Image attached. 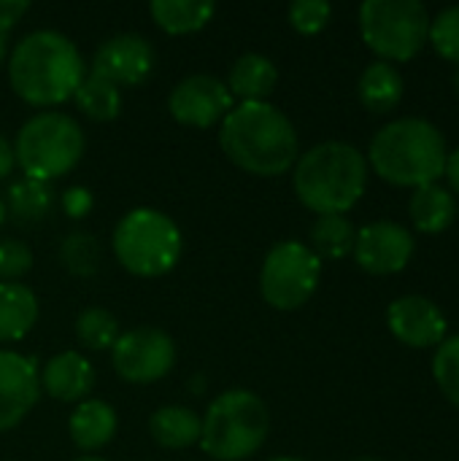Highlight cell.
Returning a JSON list of instances; mask_svg holds the SVG:
<instances>
[{
  "mask_svg": "<svg viewBox=\"0 0 459 461\" xmlns=\"http://www.w3.org/2000/svg\"><path fill=\"white\" fill-rule=\"evenodd\" d=\"M219 146L233 165L252 176L276 178L298 162V132L276 105L238 103L222 119Z\"/></svg>",
  "mask_w": 459,
  "mask_h": 461,
  "instance_id": "cell-1",
  "label": "cell"
},
{
  "mask_svg": "<svg viewBox=\"0 0 459 461\" xmlns=\"http://www.w3.org/2000/svg\"><path fill=\"white\" fill-rule=\"evenodd\" d=\"M11 89L30 105H60L84 81V59L76 43L57 30L24 35L8 57Z\"/></svg>",
  "mask_w": 459,
  "mask_h": 461,
  "instance_id": "cell-2",
  "label": "cell"
},
{
  "mask_svg": "<svg viewBox=\"0 0 459 461\" xmlns=\"http://www.w3.org/2000/svg\"><path fill=\"white\" fill-rule=\"evenodd\" d=\"M292 184L308 211L319 216L346 213L365 192L368 162L352 143L327 140L298 157Z\"/></svg>",
  "mask_w": 459,
  "mask_h": 461,
  "instance_id": "cell-3",
  "label": "cell"
},
{
  "mask_svg": "<svg viewBox=\"0 0 459 461\" xmlns=\"http://www.w3.org/2000/svg\"><path fill=\"white\" fill-rule=\"evenodd\" d=\"M373 170L395 186H427L446 170V140L441 130L417 116L390 122L371 140Z\"/></svg>",
  "mask_w": 459,
  "mask_h": 461,
  "instance_id": "cell-4",
  "label": "cell"
},
{
  "mask_svg": "<svg viewBox=\"0 0 459 461\" xmlns=\"http://www.w3.org/2000/svg\"><path fill=\"white\" fill-rule=\"evenodd\" d=\"M268 408L249 389L219 394L203 419L200 448L216 461H241L254 456L268 438Z\"/></svg>",
  "mask_w": 459,
  "mask_h": 461,
  "instance_id": "cell-5",
  "label": "cell"
},
{
  "mask_svg": "<svg viewBox=\"0 0 459 461\" xmlns=\"http://www.w3.org/2000/svg\"><path fill=\"white\" fill-rule=\"evenodd\" d=\"M84 154V130L60 111H43L27 119L14 140V159L24 178L54 181L73 170Z\"/></svg>",
  "mask_w": 459,
  "mask_h": 461,
  "instance_id": "cell-6",
  "label": "cell"
},
{
  "mask_svg": "<svg viewBox=\"0 0 459 461\" xmlns=\"http://www.w3.org/2000/svg\"><path fill=\"white\" fill-rule=\"evenodd\" d=\"M114 254L127 273L157 278L176 267L181 232L170 216L154 208H135L124 213L114 230Z\"/></svg>",
  "mask_w": 459,
  "mask_h": 461,
  "instance_id": "cell-7",
  "label": "cell"
},
{
  "mask_svg": "<svg viewBox=\"0 0 459 461\" xmlns=\"http://www.w3.org/2000/svg\"><path fill=\"white\" fill-rule=\"evenodd\" d=\"M360 30L384 62H406L419 54L430 35V14L419 0H365Z\"/></svg>",
  "mask_w": 459,
  "mask_h": 461,
  "instance_id": "cell-8",
  "label": "cell"
},
{
  "mask_svg": "<svg viewBox=\"0 0 459 461\" xmlns=\"http://www.w3.org/2000/svg\"><path fill=\"white\" fill-rule=\"evenodd\" d=\"M322 276V259L298 240L276 243L260 270V292L262 300L276 311H298L303 308Z\"/></svg>",
  "mask_w": 459,
  "mask_h": 461,
  "instance_id": "cell-9",
  "label": "cell"
},
{
  "mask_svg": "<svg viewBox=\"0 0 459 461\" xmlns=\"http://www.w3.org/2000/svg\"><path fill=\"white\" fill-rule=\"evenodd\" d=\"M114 370L127 384H154L165 378L176 362V346L168 332L138 327L116 338L111 348Z\"/></svg>",
  "mask_w": 459,
  "mask_h": 461,
  "instance_id": "cell-10",
  "label": "cell"
},
{
  "mask_svg": "<svg viewBox=\"0 0 459 461\" xmlns=\"http://www.w3.org/2000/svg\"><path fill=\"white\" fill-rule=\"evenodd\" d=\"M168 111L179 124L187 127H214L233 111V95L225 81L208 73L187 76L168 95Z\"/></svg>",
  "mask_w": 459,
  "mask_h": 461,
  "instance_id": "cell-11",
  "label": "cell"
},
{
  "mask_svg": "<svg viewBox=\"0 0 459 461\" xmlns=\"http://www.w3.org/2000/svg\"><path fill=\"white\" fill-rule=\"evenodd\" d=\"M154 65L151 43L143 35L122 32L100 43L92 57V76L111 81L114 86H138L149 78Z\"/></svg>",
  "mask_w": 459,
  "mask_h": 461,
  "instance_id": "cell-12",
  "label": "cell"
},
{
  "mask_svg": "<svg viewBox=\"0 0 459 461\" xmlns=\"http://www.w3.org/2000/svg\"><path fill=\"white\" fill-rule=\"evenodd\" d=\"M414 254V238L403 224L373 221L357 232L354 259L365 273L392 276L400 273Z\"/></svg>",
  "mask_w": 459,
  "mask_h": 461,
  "instance_id": "cell-13",
  "label": "cell"
},
{
  "mask_svg": "<svg viewBox=\"0 0 459 461\" xmlns=\"http://www.w3.org/2000/svg\"><path fill=\"white\" fill-rule=\"evenodd\" d=\"M38 362L16 351H0V432L14 429L38 402Z\"/></svg>",
  "mask_w": 459,
  "mask_h": 461,
  "instance_id": "cell-14",
  "label": "cell"
},
{
  "mask_svg": "<svg viewBox=\"0 0 459 461\" xmlns=\"http://www.w3.org/2000/svg\"><path fill=\"white\" fill-rule=\"evenodd\" d=\"M387 321H390L392 335L409 348H430L446 340L449 324H446L444 311L433 300L419 297V294L395 300L387 311Z\"/></svg>",
  "mask_w": 459,
  "mask_h": 461,
  "instance_id": "cell-15",
  "label": "cell"
},
{
  "mask_svg": "<svg viewBox=\"0 0 459 461\" xmlns=\"http://www.w3.org/2000/svg\"><path fill=\"white\" fill-rule=\"evenodd\" d=\"M38 378L41 392H46L49 397L60 402H76L89 394L95 384V370L78 351H62L46 362Z\"/></svg>",
  "mask_w": 459,
  "mask_h": 461,
  "instance_id": "cell-16",
  "label": "cell"
},
{
  "mask_svg": "<svg viewBox=\"0 0 459 461\" xmlns=\"http://www.w3.org/2000/svg\"><path fill=\"white\" fill-rule=\"evenodd\" d=\"M279 70L265 54H241L227 76V89L233 100L238 97L241 103H265V97L276 89Z\"/></svg>",
  "mask_w": 459,
  "mask_h": 461,
  "instance_id": "cell-17",
  "label": "cell"
},
{
  "mask_svg": "<svg viewBox=\"0 0 459 461\" xmlns=\"http://www.w3.org/2000/svg\"><path fill=\"white\" fill-rule=\"evenodd\" d=\"M70 440L81 451H97L108 446L116 435V413L103 400H84L68 419Z\"/></svg>",
  "mask_w": 459,
  "mask_h": 461,
  "instance_id": "cell-18",
  "label": "cell"
},
{
  "mask_svg": "<svg viewBox=\"0 0 459 461\" xmlns=\"http://www.w3.org/2000/svg\"><path fill=\"white\" fill-rule=\"evenodd\" d=\"M403 76L400 70L392 65V62H371L363 76H360V86H357V95H360V103L373 111V113H390L400 105L403 100Z\"/></svg>",
  "mask_w": 459,
  "mask_h": 461,
  "instance_id": "cell-19",
  "label": "cell"
},
{
  "mask_svg": "<svg viewBox=\"0 0 459 461\" xmlns=\"http://www.w3.org/2000/svg\"><path fill=\"white\" fill-rule=\"evenodd\" d=\"M38 321V300L24 284H0V343L22 340Z\"/></svg>",
  "mask_w": 459,
  "mask_h": 461,
  "instance_id": "cell-20",
  "label": "cell"
},
{
  "mask_svg": "<svg viewBox=\"0 0 459 461\" xmlns=\"http://www.w3.org/2000/svg\"><path fill=\"white\" fill-rule=\"evenodd\" d=\"M200 429H203V419L195 411L181 408V405L160 408L149 419V432H151L154 443H160L162 448H170V451H181V448L200 443Z\"/></svg>",
  "mask_w": 459,
  "mask_h": 461,
  "instance_id": "cell-21",
  "label": "cell"
},
{
  "mask_svg": "<svg viewBox=\"0 0 459 461\" xmlns=\"http://www.w3.org/2000/svg\"><path fill=\"white\" fill-rule=\"evenodd\" d=\"M214 11L216 5L208 0H151L149 3L151 19L168 35H189V32L203 30L211 22Z\"/></svg>",
  "mask_w": 459,
  "mask_h": 461,
  "instance_id": "cell-22",
  "label": "cell"
},
{
  "mask_svg": "<svg viewBox=\"0 0 459 461\" xmlns=\"http://www.w3.org/2000/svg\"><path fill=\"white\" fill-rule=\"evenodd\" d=\"M409 211H411V221L419 232L438 235L446 227H452V221L457 216V203L449 189H444L438 184H427L414 192Z\"/></svg>",
  "mask_w": 459,
  "mask_h": 461,
  "instance_id": "cell-23",
  "label": "cell"
},
{
  "mask_svg": "<svg viewBox=\"0 0 459 461\" xmlns=\"http://www.w3.org/2000/svg\"><path fill=\"white\" fill-rule=\"evenodd\" d=\"M51 208H54V189L46 181L22 178L11 184L8 197H5V213L16 224H35L46 219Z\"/></svg>",
  "mask_w": 459,
  "mask_h": 461,
  "instance_id": "cell-24",
  "label": "cell"
},
{
  "mask_svg": "<svg viewBox=\"0 0 459 461\" xmlns=\"http://www.w3.org/2000/svg\"><path fill=\"white\" fill-rule=\"evenodd\" d=\"M357 230L344 213H327L319 216L311 227V243L314 254L322 259H344L354 251Z\"/></svg>",
  "mask_w": 459,
  "mask_h": 461,
  "instance_id": "cell-25",
  "label": "cell"
},
{
  "mask_svg": "<svg viewBox=\"0 0 459 461\" xmlns=\"http://www.w3.org/2000/svg\"><path fill=\"white\" fill-rule=\"evenodd\" d=\"M73 100L81 108V113H87L95 122H111L122 111L119 86H114L111 81H106L100 76H92V73L84 76V81L73 92Z\"/></svg>",
  "mask_w": 459,
  "mask_h": 461,
  "instance_id": "cell-26",
  "label": "cell"
},
{
  "mask_svg": "<svg viewBox=\"0 0 459 461\" xmlns=\"http://www.w3.org/2000/svg\"><path fill=\"white\" fill-rule=\"evenodd\" d=\"M60 262L76 278H89L100 267V243L92 232H70L60 243Z\"/></svg>",
  "mask_w": 459,
  "mask_h": 461,
  "instance_id": "cell-27",
  "label": "cell"
},
{
  "mask_svg": "<svg viewBox=\"0 0 459 461\" xmlns=\"http://www.w3.org/2000/svg\"><path fill=\"white\" fill-rule=\"evenodd\" d=\"M76 338L81 346H87L92 351H106V348H114V343L119 338V324L108 311L87 308L76 319Z\"/></svg>",
  "mask_w": 459,
  "mask_h": 461,
  "instance_id": "cell-28",
  "label": "cell"
},
{
  "mask_svg": "<svg viewBox=\"0 0 459 461\" xmlns=\"http://www.w3.org/2000/svg\"><path fill=\"white\" fill-rule=\"evenodd\" d=\"M433 375L444 397L459 408V335L446 338L433 359Z\"/></svg>",
  "mask_w": 459,
  "mask_h": 461,
  "instance_id": "cell-29",
  "label": "cell"
},
{
  "mask_svg": "<svg viewBox=\"0 0 459 461\" xmlns=\"http://www.w3.org/2000/svg\"><path fill=\"white\" fill-rule=\"evenodd\" d=\"M427 38L444 59L459 62V5H449L436 19H430Z\"/></svg>",
  "mask_w": 459,
  "mask_h": 461,
  "instance_id": "cell-30",
  "label": "cell"
},
{
  "mask_svg": "<svg viewBox=\"0 0 459 461\" xmlns=\"http://www.w3.org/2000/svg\"><path fill=\"white\" fill-rule=\"evenodd\" d=\"M330 3L327 0H295L289 5V24L300 32V35H317L327 27L330 22Z\"/></svg>",
  "mask_w": 459,
  "mask_h": 461,
  "instance_id": "cell-31",
  "label": "cell"
},
{
  "mask_svg": "<svg viewBox=\"0 0 459 461\" xmlns=\"http://www.w3.org/2000/svg\"><path fill=\"white\" fill-rule=\"evenodd\" d=\"M32 267V251L14 238L0 240V284H16Z\"/></svg>",
  "mask_w": 459,
  "mask_h": 461,
  "instance_id": "cell-32",
  "label": "cell"
},
{
  "mask_svg": "<svg viewBox=\"0 0 459 461\" xmlns=\"http://www.w3.org/2000/svg\"><path fill=\"white\" fill-rule=\"evenodd\" d=\"M62 208L70 219H84L92 211V192L84 186H70L62 192Z\"/></svg>",
  "mask_w": 459,
  "mask_h": 461,
  "instance_id": "cell-33",
  "label": "cell"
},
{
  "mask_svg": "<svg viewBox=\"0 0 459 461\" xmlns=\"http://www.w3.org/2000/svg\"><path fill=\"white\" fill-rule=\"evenodd\" d=\"M27 0H0V35H5L27 14Z\"/></svg>",
  "mask_w": 459,
  "mask_h": 461,
  "instance_id": "cell-34",
  "label": "cell"
},
{
  "mask_svg": "<svg viewBox=\"0 0 459 461\" xmlns=\"http://www.w3.org/2000/svg\"><path fill=\"white\" fill-rule=\"evenodd\" d=\"M14 165H16V159H14V146L0 135V181L14 170Z\"/></svg>",
  "mask_w": 459,
  "mask_h": 461,
  "instance_id": "cell-35",
  "label": "cell"
},
{
  "mask_svg": "<svg viewBox=\"0 0 459 461\" xmlns=\"http://www.w3.org/2000/svg\"><path fill=\"white\" fill-rule=\"evenodd\" d=\"M444 176L449 178L452 189L459 194V149H454V151L446 157V170H444Z\"/></svg>",
  "mask_w": 459,
  "mask_h": 461,
  "instance_id": "cell-36",
  "label": "cell"
},
{
  "mask_svg": "<svg viewBox=\"0 0 459 461\" xmlns=\"http://www.w3.org/2000/svg\"><path fill=\"white\" fill-rule=\"evenodd\" d=\"M5 49H8V38L0 35V65H3V59H5Z\"/></svg>",
  "mask_w": 459,
  "mask_h": 461,
  "instance_id": "cell-37",
  "label": "cell"
},
{
  "mask_svg": "<svg viewBox=\"0 0 459 461\" xmlns=\"http://www.w3.org/2000/svg\"><path fill=\"white\" fill-rule=\"evenodd\" d=\"M8 219V213H5V203L0 200V227H3V221Z\"/></svg>",
  "mask_w": 459,
  "mask_h": 461,
  "instance_id": "cell-38",
  "label": "cell"
},
{
  "mask_svg": "<svg viewBox=\"0 0 459 461\" xmlns=\"http://www.w3.org/2000/svg\"><path fill=\"white\" fill-rule=\"evenodd\" d=\"M454 89H457V95H459V65H457V70H454Z\"/></svg>",
  "mask_w": 459,
  "mask_h": 461,
  "instance_id": "cell-39",
  "label": "cell"
},
{
  "mask_svg": "<svg viewBox=\"0 0 459 461\" xmlns=\"http://www.w3.org/2000/svg\"><path fill=\"white\" fill-rule=\"evenodd\" d=\"M76 461H106V459H100V456H81V459H76Z\"/></svg>",
  "mask_w": 459,
  "mask_h": 461,
  "instance_id": "cell-40",
  "label": "cell"
},
{
  "mask_svg": "<svg viewBox=\"0 0 459 461\" xmlns=\"http://www.w3.org/2000/svg\"><path fill=\"white\" fill-rule=\"evenodd\" d=\"M271 461H303V459H292V456H281V459H271Z\"/></svg>",
  "mask_w": 459,
  "mask_h": 461,
  "instance_id": "cell-41",
  "label": "cell"
},
{
  "mask_svg": "<svg viewBox=\"0 0 459 461\" xmlns=\"http://www.w3.org/2000/svg\"><path fill=\"white\" fill-rule=\"evenodd\" d=\"M357 461H379V459H357Z\"/></svg>",
  "mask_w": 459,
  "mask_h": 461,
  "instance_id": "cell-42",
  "label": "cell"
}]
</instances>
